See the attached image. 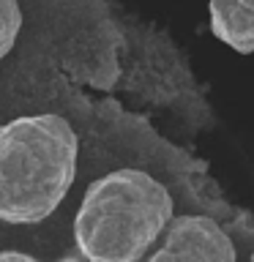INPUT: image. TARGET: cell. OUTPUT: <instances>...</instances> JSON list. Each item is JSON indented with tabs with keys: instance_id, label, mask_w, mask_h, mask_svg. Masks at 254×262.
<instances>
[{
	"instance_id": "5b68a950",
	"label": "cell",
	"mask_w": 254,
	"mask_h": 262,
	"mask_svg": "<svg viewBox=\"0 0 254 262\" xmlns=\"http://www.w3.org/2000/svg\"><path fill=\"white\" fill-rule=\"evenodd\" d=\"M22 28V8L14 0H0V60L11 52Z\"/></svg>"
},
{
	"instance_id": "ba28073f",
	"label": "cell",
	"mask_w": 254,
	"mask_h": 262,
	"mask_svg": "<svg viewBox=\"0 0 254 262\" xmlns=\"http://www.w3.org/2000/svg\"><path fill=\"white\" fill-rule=\"evenodd\" d=\"M249 262H254V254H251V259H249Z\"/></svg>"
},
{
	"instance_id": "7a4b0ae2",
	"label": "cell",
	"mask_w": 254,
	"mask_h": 262,
	"mask_svg": "<svg viewBox=\"0 0 254 262\" xmlns=\"http://www.w3.org/2000/svg\"><path fill=\"white\" fill-rule=\"evenodd\" d=\"M79 139L60 115H25L0 126V221L49 219L77 178Z\"/></svg>"
},
{
	"instance_id": "277c9868",
	"label": "cell",
	"mask_w": 254,
	"mask_h": 262,
	"mask_svg": "<svg viewBox=\"0 0 254 262\" xmlns=\"http://www.w3.org/2000/svg\"><path fill=\"white\" fill-rule=\"evenodd\" d=\"M210 30L235 52H254V0L249 3H210Z\"/></svg>"
},
{
	"instance_id": "6da1fadb",
	"label": "cell",
	"mask_w": 254,
	"mask_h": 262,
	"mask_svg": "<svg viewBox=\"0 0 254 262\" xmlns=\"http://www.w3.org/2000/svg\"><path fill=\"white\" fill-rule=\"evenodd\" d=\"M175 219V202L153 175L115 169L88 186L74 219L85 262H142Z\"/></svg>"
},
{
	"instance_id": "8992f818",
	"label": "cell",
	"mask_w": 254,
	"mask_h": 262,
	"mask_svg": "<svg viewBox=\"0 0 254 262\" xmlns=\"http://www.w3.org/2000/svg\"><path fill=\"white\" fill-rule=\"evenodd\" d=\"M0 262H38V259L25 251H0Z\"/></svg>"
},
{
	"instance_id": "52a82bcc",
	"label": "cell",
	"mask_w": 254,
	"mask_h": 262,
	"mask_svg": "<svg viewBox=\"0 0 254 262\" xmlns=\"http://www.w3.org/2000/svg\"><path fill=\"white\" fill-rule=\"evenodd\" d=\"M55 262H85L79 257V254H69V257H60V259H55Z\"/></svg>"
},
{
	"instance_id": "3957f363",
	"label": "cell",
	"mask_w": 254,
	"mask_h": 262,
	"mask_svg": "<svg viewBox=\"0 0 254 262\" xmlns=\"http://www.w3.org/2000/svg\"><path fill=\"white\" fill-rule=\"evenodd\" d=\"M145 262H238L229 235L208 216H175Z\"/></svg>"
}]
</instances>
